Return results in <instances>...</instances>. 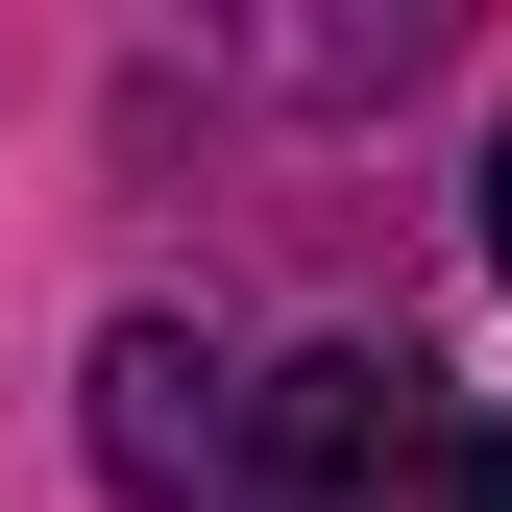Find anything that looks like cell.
<instances>
[{"label":"cell","mask_w":512,"mask_h":512,"mask_svg":"<svg viewBox=\"0 0 512 512\" xmlns=\"http://www.w3.org/2000/svg\"><path fill=\"white\" fill-rule=\"evenodd\" d=\"M488 269H512V122H488Z\"/></svg>","instance_id":"4"},{"label":"cell","mask_w":512,"mask_h":512,"mask_svg":"<svg viewBox=\"0 0 512 512\" xmlns=\"http://www.w3.org/2000/svg\"><path fill=\"white\" fill-rule=\"evenodd\" d=\"M415 512H512V439H439V488Z\"/></svg>","instance_id":"3"},{"label":"cell","mask_w":512,"mask_h":512,"mask_svg":"<svg viewBox=\"0 0 512 512\" xmlns=\"http://www.w3.org/2000/svg\"><path fill=\"white\" fill-rule=\"evenodd\" d=\"M98 488L122 512H220L244 488V391H220L196 317H122V342H98Z\"/></svg>","instance_id":"2"},{"label":"cell","mask_w":512,"mask_h":512,"mask_svg":"<svg viewBox=\"0 0 512 512\" xmlns=\"http://www.w3.org/2000/svg\"><path fill=\"white\" fill-rule=\"evenodd\" d=\"M439 439H464V415H439L415 342H293L269 391H244V488L220 512H415Z\"/></svg>","instance_id":"1"}]
</instances>
